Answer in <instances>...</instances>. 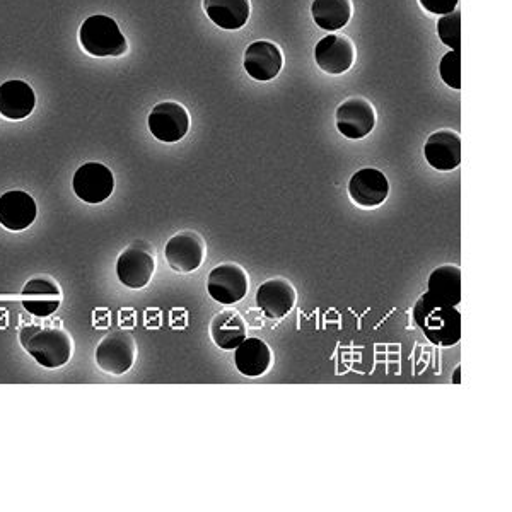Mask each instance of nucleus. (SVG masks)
I'll use <instances>...</instances> for the list:
<instances>
[{
    "mask_svg": "<svg viewBox=\"0 0 512 512\" xmlns=\"http://www.w3.org/2000/svg\"><path fill=\"white\" fill-rule=\"evenodd\" d=\"M79 41L93 57H122L128 50L127 38L117 21L105 14H94L82 23Z\"/></svg>",
    "mask_w": 512,
    "mask_h": 512,
    "instance_id": "3",
    "label": "nucleus"
},
{
    "mask_svg": "<svg viewBox=\"0 0 512 512\" xmlns=\"http://www.w3.org/2000/svg\"><path fill=\"white\" fill-rule=\"evenodd\" d=\"M36 106L35 91L28 82L7 81L0 86V115L9 120L30 117Z\"/></svg>",
    "mask_w": 512,
    "mask_h": 512,
    "instance_id": "19",
    "label": "nucleus"
},
{
    "mask_svg": "<svg viewBox=\"0 0 512 512\" xmlns=\"http://www.w3.org/2000/svg\"><path fill=\"white\" fill-rule=\"evenodd\" d=\"M146 326L147 328H159L161 326V311L159 309H147Z\"/></svg>",
    "mask_w": 512,
    "mask_h": 512,
    "instance_id": "29",
    "label": "nucleus"
},
{
    "mask_svg": "<svg viewBox=\"0 0 512 512\" xmlns=\"http://www.w3.org/2000/svg\"><path fill=\"white\" fill-rule=\"evenodd\" d=\"M453 383L454 384L461 383V366H458V367H456V369H454Z\"/></svg>",
    "mask_w": 512,
    "mask_h": 512,
    "instance_id": "30",
    "label": "nucleus"
},
{
    "mask_svg": "<svg viewBox=\"0 0 512 512\" xmlns=\"http://www.w3.org/2000/svg\"><path fill=\"white\" fill-rule=\"evenodd\" d=\"M135 357H137V345L132 333L125 330H115L110 335H106L96 349V362L99 369L115 376L128 373L134 366Z\"/></svg>",
    "mask_w": 512,
    "mask_h": 512,
    "instance_id": "5",
    "label": "nucleus"
},
{
    "mask_svg": "<svg viewBox=\"0 0 512 512\" xmlns=\"http://www.w3.org/2000/svg\"><path fill=\"white\" fill-rule=\"evenodd\" d=\"M272 361H274V354L262 338L246 337L236 347V354H234L236 369L246 378H260L270 369Z\"/></svg>",
    "mask_w": 512,
    "mask_h": 512,
    "instance_id": "18",
    "label": "nucleus"
},
{
    "mask_svg": "<svg viewBox=\"0 0 512 512\" xmlns=\"http://www.w3.org/2000/svg\"><path fill=\"white\" fill-rule=\"evenodd\" d=\"M349 195L359 207L374 209L390 195V181L379 169H359L350 178Z\"/></svg>",
    "mask_w": 512,
    "mask_h": 512,
    "instance_id": "14",
    "label": "nucleus"
},
{
    "mask_svg": "<svg viewBox=\"0 0 512 512\" xmlns=\"http://www.w3.org/2000/svg\"><path fill=\"white\" fill-rule=\"evenodd\" d=\"M72 188L82 202L98 205L111 197V193L115 190V176L105 164H82L74 175Z\"/></svg>",
    "mask_w": 512,
    "mask_h": 512,
    "instance_id": "10",
    "label": "nucleus"
},
{
    "mask_svg": "<svg viewBox=\"0 0 512 512\" xmlns=\"http://www.w3.org/2000/svg\"><path fill=\"white\" fill-rule=\"evenodd\" d=\"M137 323V316H135L134 309H122L120 311V326L122 328H134Z\"/></svg>",
    "mask_w": 512,
    "mask_h": 512,
    "instance_id": "28",
    "label": "nucleus"
},
{
    "mask_svg": "<svg viewBox=\"0 0 512 512\" xmlns=\"http://www.w3.org/2000/svg\"><path fill=\"white\" fill-rule=\"evenodd\" d=\"M93 323L96 328H106V326L110 325L108 309H94Z\"/></svg>",
    "mask_w": 512,
    "mask_h": 512,
    "instance_id": "27",
    "label": "nucleus"
},
{
    "mask_svg": "<svg viewBox=\"0 0 512 512\" xmlns=\"http://www.w3.org/2000/svg\"><path fill=\"white\" fill-rule=\"evenodd\" d=\"M437 35L446 47L461 50V12L458 9L439 18Z\"/></svg>",
    "mask_w": 512,
    "mask_h": 512,
    "instance_id": "24",
    "label": "nucleus"
},
{
    "mask_svg": "<svg viewBox=\"0 0 512 512\" xmlns=\"http://www.w3.org/2000/svg\"><path fill=\"white\" fill-rule=\"evenodd\" d=\"M315 60L325 74L342 76L354 67L357 60L354 41L350 40L349 36L338 33L325 36L316 43Z\"/></svg>",
    "mask_w": 512,
    "mask_h": 512,
    "instance_id": "9",
    "label": "nucleus"
},
{
    "mask_svg": "<svg viewBox=\"0 0 512 512\" xmlns=\"http://www.w3.org/2000/svg\"><path fill=\"white\" fill-rule=\"evenodd\" d=\"M164 255L175 272L192 274L204 263L205 241L195 231H183L169 239Z\"/></svg>",
    "mask_w": 512,
    "mask_h": 512,
    "instance_id": "11",
    "label": "nucleus"
},
{
    "mask_svg": "<svg viewBox=\"0 0 512 512\" xmlns=\"http://www.w3.org/2000/svg\"><path fill=\"white\" fill-rule=\"evenodd\" d=\"M36 202L30 193L23 190H11L0 197V224L12 231L19 233L35 222Z\"/></svg>",
    "mask_w": 512,
    "mask_h": 512,
    "instance_id": "17",
    "label": "nucleus"
},
{
    "mask_svg": "<svg viewBox=\"0 0 512 512\" xmlns=\"http://www.w3.org/2000/svg\"><path fill=\"white\" fill-rule=\"evenodd\" d=\"M337 128L340 134L350 140H361L376 127V110L369 99L352 96L338 106Z\"/></svg>",
    "mask_w": 512,
    "mask_h": 512,
    "instance_id": "8",
    "label": "nucleus"
},
{
    "mask_svg": "<svg viewBox=\"0 0 512 512\" xmlns=\"http://www.w3.org/2000/svg\"><path fill=\"white\" fill-rule=\"evenodd\" d=\"M210 21L221 30H241L250 21L251 0H204Z\"/></svg>",
    "mask_w": 512,
    "mask_h": 512,
    "instance_id": "20",
    "label": "nucleus"
},
{
    "mask_svg": "<svg viewBox=\"0 0 512 512\" xmlns=\"http://www.w3.org/2000/svg\"><path fill=\"white\" fill-rule=\"evenodd\" d=\"M156 270V251L147 241H134L117 260V275L123 286L144 289Z\"/></svg>",
    "mask_w": 512,
    "mask_h": 512,
    "instance_id": "4",
    "label": "nucleus"
},
{
    "mask_svg": "<svg viewBox=\"0 0 512 512\" xmlns=\"http://www.w3.org/2000/svg\"><path fill=\"white\" fill-rule=\"evenodd\" d=\"M427 287V294L439 303L458 306L461 303V268L451 263L437 267L429 277Z\"/></svg>",
    "mask_w": 512,
    "mask_h": 512,
    "instance_id": "22",
    "label": "nucleus"
},
{
    "mask_svg": "<svg viewBox=\"0 0 512 512\" xmlns=\"http://www.w3.org/2000/svg\"><path fill=\"white\" fill-rule=\"evenodd\" d=\"M248 289L250 279L245 268L238 263H222L210 270L207 291L216 303L233 306L245 299Z\"/></svg>",
    "mask_w": 512,
    "mask_h": 512,
    "instance_id": "6",
    "label": "nucleus"
},
{
    "mask_svg": "<svg viewBox=\"0 0 512 512\" xmlns=\"http://www.w3.org/2000/svg\"><path fill=\"white\" fill-rule=\"evenodd\" d=\"M190 113L185 106L176 101H164L154 106L151 115L147 118V125L151 134L161 142L175 144L185 139L190 130Z\"/></svg>",
    "mask_w": 512,
    "mask_h": 512,
    "instance_id": "7",
    "label": "nucleus"
},
{
    "mask_svg": "<svg viewBox=\"0 0 512 512\" xmlns=\"http://www.w3.org/2000/svg\"><path fill=\"white\" fill-rule=\"evenodd\" d=\"M414 320L427 340L437 347H454L461 340V313L456 306L439 303L427 292L415 304Z\"/></svg>",
    "mask_w": 512,
    "mask_h": 512,
    "instance_id": "1",
    "label": "nucleus"
},
{
    "mask_svg": "<svg viewBox=\"0 0 512 512\" xmlns=\"http://www.w3.org/2000/svg\"><path fill=\"white\" fill-rule=\"evenodd\" d=\"M297 292L291 282L282 277L263 282L256 291V306L270 320H282L296 306Z\"/></svg>",
    "mask_w": 512,
    "mask_h": 512,
    "instance_id": "12",
    "label": "nucleus"
},
{
    "mask_svg": "<svg viewBox=\"0 0 512 512\" xmlns=\"http://www.w3.org/2000/svg\"><path fill=\"white\" fill-rule=\"evenodd\" d=\"M439 74L446 86L461 89V50H451L444 55L439 65Z\"/></svg>",
    "mask_w": 512,
    "mask_h": 512,
    "instance_id": "25",
    "label": "nucleus"
},
{
    "mask_svg": "<svg viewBox=\"0 0 512 512\" xmlns=\"http://www.w3.org/2000/svg\"><path fill=\"white\" fill-rule=\"evenodd\" d=\"M21 299H23L24 309L28 313L38 316V318H47L60 308L64 294L52 277L43 275V277H35L30 282H26V286L21 292Z\"/></svg>",
    "mask_w": 512,
    "mask_h": 512,
    "instance_id": "15",
    "label": "nucleus"
},
{
    "mask_svg": "<svg viewBox=\"0 0 512 512\" xmlns=\"http://www.w3.org/2000/svg\"><path fill=\"white\" fill-rule=\"evenodd\" d=\"M352 0H313L311 16L321 30L338 31L345 28L352 18Z\"/></svg>",
    "mask_w": 512,
    "mask_h": 512,
    "instance_id": "23",
    "label": "nucleus"
},
{
    "mask_svg": "<svg viewBox=\"0 0 512 512\" xmlns=\"http://www.w3.org/2000/svg\"><path fill=\"white\" fill-rule=\"evenodd\" d=\"M210 337L219 349H236L246 338V321L236 309H224L212 318Z\"/></svg>",
    "mask_w": 512,
    "mask_h": 512,
    "instance_id": "21",
    "label": "nucleus"
},
{
    "mask_svg": "<svg viewBox=\"0 0 512 512\" xmlns=\"http://www.w3.org/2000/svg\"><path fill=\"white\" fill-rule=\"evenodd\" d=\"M427 163L437 171H453L461 164V137L458 132L444 128L427 139L424 147Z\"/></svg>",
    "mask_w": 512,
    "mask_h": 512,
    "instance_id": "16",
    "label": "nucleus"
},
{
    "mask_svg": "<svg viewBox=\"0 0 512 512\" xmlns=\"http://www.w3.org/2000/svg\"><path fill=\"white\" fill-rule=\"evenodd\" d=\"M246 74L258 82H268L279 76L284 67V55L274 41H253L245 52Z\"/></svg>",
    "mask_w": 512,
    "mask_h": 512,
    "instance_id": "13",
    "label": "nucleus"
},
{
    "mask_svg": "<svg viewBox=\"0 0 512 512\" xmlns=\"http://www.w3.org/2000/svg\"><path fill=\"white\" fill-rule=\"evenodd\" d=\"M21 345L40 366L59 369L72 357V338L59 328L26 326L19 335Z\"/></svg>",
    "mask_w": 512,
    "mask_h": 512,
    "instance_id": "2",
    "label": "nucleus"
},
{
    "mask_svg": "<svg viewBox=\"0 0 512 512\" xmlns=\"http://www.w3.org/2000/svg\"><path fill=\"white\" fill-rule=\"evenodd\" d=\"M419 2L425 11L436 14V16H444V14L456 11L460 0H419Z\"/></svg>",
    "mask_w": 512,
    "mask_h": 512,
    "instance_id": "26",
    "label": "nucleus"
}]
</instances>
